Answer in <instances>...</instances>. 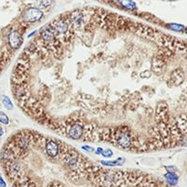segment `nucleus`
Returning <instances> with one entry per match:
<instances>
[{"label": "nucleus", "instance_id": "f257e3e1", "mask_svg": "<svg viewBox=\"0 0 187 187\" xmlns=\"http://www.w3.org/2000/svg\"><path fill=\"white\" fill-rule=\"evenodd\" d=\"M116 143L123 149L130 148L132 143V138L129 131H120L117 132L115 137Z\"/></svg>", "mask_w": 187, "mask_h": 187}, {"label": "nucleus", "instance_id": "f03ea898", "mask_svg": "<svg viewBox=\"0 0 187 187\" xmlns=\"http://www.w3.org/2000/svg\"><path fill=\"white\" fill-rule=\"evenodd\" d=\"M43 12L41 11L39 8L37 7H30L28 8L24 13V19L26 22H37L39 21L42 18H43Z\"/></svg>", "mask_w": 187, "mask_h": 187}, {"label": "nucleus", "instance_id": "7ed1b4c3", "mask_svg": "<svg viewBox=\"0 0 187 187\" xmlns=\"http://www.w3.org/2000/svg\"><path fill=\"white\" fill-rule=\"evenodd\" d=\"M8 43L13 49H18L23 43V37L18 31H12L8 36Z\"/></svg>", "mask_w": 187, "mask_h": 187}, {"label": "nucleus", "instance_id": "20e7f679", "mask_svg": "<svg viewBox=\"0 0 187 187\" xmlns=\"http://www.w3.org/2000/svg\"><path fill=\"white\" fill-rule=\"evenodd\" d=\"M83 132V126L81 123H75L69 128V130L68 131V135L72 140H79L81 138Z\"/></svg>", "mask_w": 187, "mask_h": 187}, {"label": "nucleus", "instance_id": "39448f33", "mask_svg": "<svg viewBox=\"0 0 187 187\" xmlns=\"http://www.w3.org/2000/svg\"><path fill=\"white\" fill-rule=\"evenodd\" d=\"M46 152L47 155H49L50 157L57 156L60 152V146H58V142L54 140L47 141L46 143Z\"/></svg>", "mask_w": 187, "mask_h": 187}, {"label": "nucleus", "instance_id": "423d86ee", "mask_svg": "<svg viewBox=\"0 0 187 187\" xmlns=\"http://www.w3.org/2000/svg\"><path fill=\"white\" fill-rule=\"evenodd\" d=\"M63 161H64V163H65L68 168L70 169H76L78 168L79 166V159L77 156L73 155V154H70V153H68L66 154L65 156L63 158Z\"/></svg>", "mask_w": 187, "mask_h": 187}, {"label": "nucleus", "instance_id": "0eeeda50", "mask_svg": "<svg viewBox=\"0 0 187 187\" xmlns=\"http://www.w3.org/2000/svg\"><path fill=\"white\" fill-rule=\"evenodd\" d=\"M68 23L65 20H60L54 26V32H55V36H58V35H63L65 34L68 31Z\"/></svg>", "mask_w": 187, "mask_h": 187}, {"label": "nucleus", "instance_id": "6e6552de", "mask_svg": "<svg viewBox=\"0 0 187 187\" xmlns=\"http://www.w3.org/2000/svg\"><path fill=\"white\" fill-rule=\"evenodd\" d=\"M40 37H41V39L45 41H51L55 37L54 29L51 28H42V30L40 32Z\"/></svg>", "mask_w": 187, "mask_h": 187}, {"label": "nucleus", "instance_id": "1a4fd4ad", "mask_svg": "<svg viewBox=\"0 0 187 187\" xmlns=\"http://www.w3.org/2000/svg\"><path fill=\"white\" fill-rule=\"evenodd\" d=\"M164 177H165V179H166V181H167V183L170 185L174 186L178 183V176L175 173H168L167 172V173H165Z\"/></svg>", "mask_w": 187, "mask_h": 187}, {"label": "nucleus", "instance_id": "9d476101", "mask_svg": "<svg viewBox=\"0 0 187 187\" xmlns=\"http://www.w3.org/2000/svg\"><path fill=\"white\" fill-rule=\"evenodd\" d=\"M71 19L73 21V23L77 26H81V23L83 22V15L79 12H74L71 15Z\"/></svg>", "mask_w": 187, "mask_h": 187}, {"label": "nucleus", "instance_id": "9b49d317", "mask_svg": "<svg viewBox=\"0 0 187 187\" xmlns=\"http://www.w3.org/2000/svg\"><path fill=\"white\" fill-rule=\"evenodd\" d=\"M119 4L126 9H129V10L136 9V4L132 1H122V2H119Z\"/></svg>", "mask_w": 187, "mask_h": 187}, {"label": "nucleus", "instance_id": "f8f14e48", "mask_svg": "<svg viewBox=\"0 0 187 187\" xmlns=\"http://www.w3.org/2000/svg\"><path fill=\"white\" fill-rule=\"evenodd\" d=\"M167 28L171 30H173L176 32H181L184 29V26L183 25H180V24H174V23H171L167 25Z\"/></svg>", "mask_w": 187, "mask_h": 187}, {"label": "nucleus", "instance_id": "ddd939ff", "mask_svg": "<svg viewBox=\"0 0 187 187\" xmlns=\"http://www.w3.org/2000/svg\"><path fill=\"white\" fill-rule=\"evenodd\" d=\"M2 102L3 105L6 107L7 110H12L13 109V103L11 102V100L7 96H3L2 97Z\"/></svg>", "mask_w": 187, "mask_h": 187}, {"label": "nucleus", "instance_id": "4468645a", "mask_svg": "<svg viewBox=\"0 0 187 187\" xmlns=\"http://www.w3.org/2000/svg\"><path fill=\"white\" fill-rule=\"evenodd\" d=\"M100 163L101 164H103L105 165V166H110V167H113V166H121V164L120 163H118L116 161V160H114V161H104V160H102V161H100Z\"/></svg>", "mask_w": 187, "mask_h": 187}, {"label": "nucleus", "instance_id": "2eb2a0df", "mask_svg": "<svg viewBox=\"0 0 187 187\" xmlns=\"http://www.w3.org/2000/svg\"><path fill=\"white\" fill-rule=\"evenodd\" d=\"M0 122H1L2 124H5V125H7L9 123L8 116L2 111H0Z\"/></svg>", "mask_w": 187, "mask_h": 187}, {"label": "nucleus", "instance_id": "dca6fc26", "mask_svg": "<svg viewBox=\"0 0 187 187\" xmlns=\"http://www.w3.org/2000/svg\"><path fill=\"white\" fill-rule=\"evenodd\" d=\"M112 155H113V152H112L110 149H106L102 152V156L105 158H110Z\"/></svg>", "mask_w": 187, "mask_h": 187}, {"label": "nucleus", "instance_id": "f3484780", "mask_svg": "<svg viewBox=\"0 0 187 187\" xmlns=\"http://www.w3.org/2000/svg\"><path fill=\"white\" fill-rule=\"evenodd\" d=\"M51 3L52 2H50V1H42V2L39 3V6L40 7H47L49 6H50Z\"/></svg>", "mask_w": 187, "mask_h": 187}, {"label": "nucleus", "instance_id": "a211bd4d", "mask_svg": "<svg viewBox=\"0 0 187 187\" xmlns=\"http://www.w3.org/2000/svg\"><path fill=\"white\" fill-rule=\"evenodd\" d=\"M82 150H84V151H87V152H89L94 151L93 148L90 147V146H89V145H84V146H82Z\"/></svg>", "mask_w": 187, "mask_h": 187}, {"label": "nucleus", "instance_id": "6ab92c4d", "mask_svg": "<svg viewBox=\"0 0 187 187\" xmlns=\"http://www.w3.org/2000/svg\"><path fill=\"white\" fill-rule=\"evenodd\" d=\"M103 151H104V150H103L102 148H100V147H98V148H97V150H96L95 153H96V154H98V155H99V154H102Z\"/></svg>", "mask_w": 187, "mask_h": 187}, {"label": "nucleus", "instance_id": "aec40b11", "mask_svg": "<svg viewBox=\"0 0 187 187\" xmlns=\"http://www.w3.org/2000/svg\"><path fill=\"white\" fill-rule=\"evenodd\" d=\"M0 187H7V184L5 183V181L3 180V178L0 176Z\"/></svg>", "mask_w": 187, "mask_h": 187}, {"label": "nucleus", "instance_id": "412c9836", "mask_svg": "<svg viewBox=\"0 0 187 187\" xmlns=\"http://www.w3.org/2000/svg\"><path fill=\"white\" fill-rule=\"evenodd\" d=\"M3 134H4V130H3V128L0 126V137H1Z\"/></svg>", "mask_w": 187, "mask_h": 187}, {"label": "nucleus", "instance_id": "4be33fe9", "mask_svg": "<svg viewBox=\"0 0 187 187\" xmlns=\"http://www.w3.org/2000/svg\"><path fill=\"white\" fill-rule=\"evenodd\" d=\"M36 33H37V31H34V32H32L31 34H29V35H28V37H31L32 36H33V35H35Z\"/></svg>", "mask_w": 187, "mask_h": 187}, {"label": "nucleus", "instance_id": "5701e85b", "mask_svg": "<svg viewBox=\"0 0 187 187\" xmlns=\"http://www.w3.org/2000/svg\"><path fill=\"white\" fill-rule=\"evenodd\" d=\"M185 32H186V33H187V28H185Z\"/></svg>", "mask_w": 187, "mask_h": 187}]
</instances>
